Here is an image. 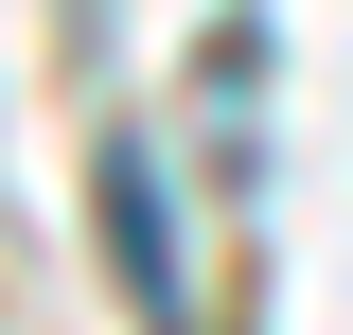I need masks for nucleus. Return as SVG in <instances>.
<instances>
[{
  "instance_id": "1",
  "label": "nucleus",
  "mask_w": 353,
  "mask_h": 335,
  "mask_svg": "<svg viewBox=\"0 0 353 335\" xmlns=\"http://www.w3.org/2000/svg\"><path fill=\"white\" fill-rule=\"evenodd\" d=\"M106 265H124V300L141 318H194V283H176V212H159V159H141V141H106Z\"/></svg>"
}]
</instances>
